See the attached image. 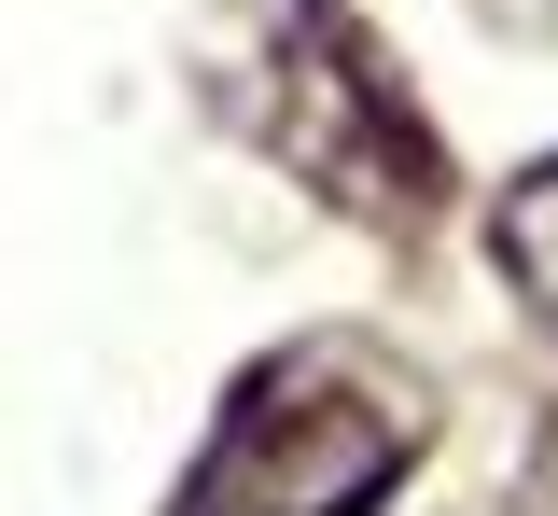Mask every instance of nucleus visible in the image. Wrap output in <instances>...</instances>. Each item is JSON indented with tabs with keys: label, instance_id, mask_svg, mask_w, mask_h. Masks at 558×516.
Wrapping results in <instances>:
<instances>
[{
	"label": "nucleus",
	"instance_id": "1",
	"mask_svg": "<svg viewBox=\"0 0 558 516\" xmlns=\"http://www.w3.org/2000/svg\"><path fill=\"white\" fill-rule=\"evenodd\" d=\"M209 98L238 112V140L266 168H293L307 196H336L363 223H418L447 196V153L418 126V98L391 84V57L349 28L336 0H223Z\"/></svg>",
	"mask_w": 558,
	"mask_h": 516
},
{
	"label": "nucleus",
	"instance_id": "2",
	"mask_svg": "<svg viewBox=\"0 0 558 516\" xmlns=\"http://www.w3.org/2000/svg\"><path fill=\"white\" fill-rule=\"evenodd\" d=\"M433 446V391L363 335H293L223 391L168 516H377Z\"/></svg>",
	"mask_w": 558,
	"mask_h": 516
},
{
	"label": "nucleus",
	"instance_id": "3",
	"mask_svg": "<svg viewBox=\"0 0 558 516\" xmlns=\"http://www.w3.org/2000/svg\"><path fill=\"white\" fill-rule=\"evenodd\" d=\"M488 251H502V280H517V294L558 321V153L502 182V223H488Z\"/></svg>",
	"mask_w": 558,
	"mask_h": 516
}]
</instances>
